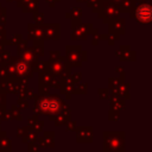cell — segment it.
<instances>
[{
	"label": "cell",
	"instance_id": "obj_1",
	"mask_svg": "<svg viewBox=\"0 0 152 152\" xmlns=\"http://www.w3.org/2000/svg\"><path fill=\"white\" fill-rule=\"evenodd\" d=\"M151 15H152V11L148 5H144V6L139 7L137 11V17L141 21H148L151 19Z\"/></svg>",
	"mask_w": 152,
	"mask_h": 152
}]
</instances>
